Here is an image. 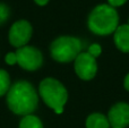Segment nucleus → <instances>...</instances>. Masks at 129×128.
<instances>
[{
    "instance_id": "nucleus-1",
    "label": "nucleus",
    "mask_w": 129,
    "mask_h": 128,
    "mask_svg": "<svg viewBox=\"0 0 129 128\" xmlns=\"http://www.w3.org/2000/svg\"><path fill=\"white\" fill-rule=\"evenodd\" d=\"M7 104L15 115H32L39 104L38 92L29 82L18 81L10 86L7 93Z\"/></svg>"
},
{
    "instance_id": "nucleus-2",
    "label": "nucleus",
    "mask_w": 129,
    "mask_h": 128,
    "mask_svg": "<svg viewBox=\"0 0 129 128\" xmlns=\"http://www.w3.org/2000/svg\"><path fill=\"white\" fill-rule=\"evenodd\" d=\"M119 15L116 8L102 4L96 6L87 18V26L96 35H110L119 26Z\"/></svg>"
},
{
    "instance_id": "nucleus-3",
    "label": "nucleus",
    "mask_w": 129,
    "mask_h": 128,
    "mask_svg": "<svg viewBox=\"0 0 129 128\" xmlns=\"http://www.w3.org/2000/svg\"><path fill=\"white\" fill-rule=\"evenodd\" d=\"M39 93L44 103L53 109L56 113L63 112V106L68 100V92L58 79L48 77L39 85Z\"/></svg>"
},
{
    "instance_id": "nucleus-4",
    "label": "nucleus",
    "mask_w": 129,
    "mask_h": 128,
    "mask_svg": "<svg viewBox=\"0 0 129 128\" xmlns=\"http://www.w3.org/2000/svg\"><path fill=\"white\" fill-rule=\"evenodd\" d=\"M82 41L75 36H59L50 45V53L56 61L67 63L74 61L82 52Z\"/></svg>"
},
{
    "instance_id": "nucleus-5",
    "label": "nucleus",
    "mask_w": 129,
    "mask_h": 128,
    "mask_svg": "<svg viewBox=\"0 0 129 128\" xmlns=\"http://www.w3.org/2000/svg\"><path fill=\"white\" fill-rule=\"evenodd\" d=\"M17 57V63L25 70L34 72L43 65V56L39 49L31 45H25L15 52Z\"/></svg>"
},
{
    "instance_id": "nucleus-6",
    "label": "nucleus",
    "mask_w": 129,
    "mask_h": 128,
    "mask_svg": "<svg viewBox=\"0 0 129 128\" xmlns=\"http://www.w3.org/2000/svg\"><path fill=\"white\" fill-rule=\"evenodd\" d=\"M32 33H33V28H32L31 23L25 19L17 20L11 25L9 29V42L13 47L19 49L27 45L32 38Z\"/></svg>"
},
{
    "instance_id": "nucleus-7",
    "label": "nucleus",
    "mask_w": 129,
    "mask_h": 128,
    "mask_svg": "<svg viewBox=\"0 0 129 128\" xmlns=\"http://www.w3.org/2000/svg\"><path fill=\"white\" fill-rule=\"evenodd\" d=\"M75 72L77 76L83 81H91L94 78L98 72V63H96V58L92 57L87 52H80L75 59Z\"/></svg>"
},
{
    "instance_id": "nucleus-8",
    "label": "nucleus",
    "mask_w": 129,
    "mask_h": 128,
    "mask_svg": "<svg viewBox=\"0 0 129 128\" xmlns=\"http://www.w3.org/2000/svg\"><path fill=\"white\" fill-rule=\"evenodd\" d=\"M110 126L116 128H126L129 126V104L125 102L116 103L108 113Z\"/></svg>"
},
{
    "instance_id": "nucleus-9",
    "label": "nucleus",
    "mask_w": 129,
    "mask_h": 128,
    "mask_svg": "<svg viewBox=\"0 0 129 128\" xmlns=\"http://www.w3.org/2000/svg\"><path fill=\"white\" fill-rule=\"evenodd\" d=\"M116 47L120 50L121 52L129 53V25H120L117 27L114 31L113 36Z\"/></svg>"
},
{
    "instance_id": "nucleus-10",
    "label": "nucleus",
    "mask_w": 129,
    "mask_h": 128,
    "mask_svg": "<svg viewBox=\"0 0 129 128\" xmlns=\"http://www.w3.org/2000/svg\"><path fill=\"white\" fill-rule=\"evenodd\" d=\"M86 128H110V122L102 113H92L86 119Z\"/></svg>"
},
{
    "instance_id": "nucleus-11",
    "label": "nucleus",
    "mask_w": 129,
    "mask_h": 128,
    "mask_svg": "<svg viewBox=\"0 0 129 128\" xmlns=\"http://www.w3.org/2000/svg\"><path fill=\"white\" fill-rule=\"evenodd\" d=\"M19 128H43V124L40 118L33 115H27L22 118Z\"/></svg>"
},
{
    "instance_id": "nucleus-12",
    "label": "nucleus",
    "mask_w": 129,
    "mask_h": 128,
    "mask_svg": "<svg viewBox=\"0 0 129 128\" xmlns=\"http://www.w3.org/2000/svg\"><path fill=\"white\" fill-rule=\"evenodd\" d=\"M10 88V76L5 69H0V97L7 94Z\"/></svg>"
},
{
    "instance_id": "nucleus-13",
    "label": "nucleus",
    "mask_w": 129,
    "mask_h": 128,
    "mask_svg": "<svg viewBox=\"0 0 129 128\" xmlns=\"http://www.w3.org/2000/svg\"><path fill=\"white\" fill-rule=\"evenodd\" d=\"M10 16V9L7 5L0 2V25L5 24Z\"/></svg>"
},
{
    "instance_id": "nucleus-14",
    "label": "nucleus",
    "mask_w": 129,
    "mask_h": 128,
    "mask_svg": "<svg viewBox=\"0 0 129 128\" xmlns=\"http://www.w3.org/2000/svg\"><path fill=\"white\" fill-rule=\"evenodd\" d=\"M101 52H102V48H101V45L98 44V43L91 44L88 48V50H87V53H89L92 57H94V58L100 56Z\"/></svg>"
},
{
    "instance_id": "nucleus-15",
    "label": "nucleus",
    "mask_w": 129,
    "mask_h": 128,
    "mask_svg": "<svg viewBox=\"0 0 129 128\" xmlns=\"http://www.w3.org/2000/svg\"><path fill=\"white\" fill-rule=\"evenodd\" d=\"M5 60H6V62L8 63V65H10V66L15 65V63L17 62V57H16V53L15 52H9V53H7L6 57H5Z\"/></svg>"
},
{
    "instance_id": "nucleus-16",
    "label": "nucleus",
    "mask_w": 129,
    "mask_h": 128,
    "mask_svg": "<svg viewBox=\"0 0 129 128\" xmlns=\"http://www.w3.org/2000/svg\"><path fill=\"white\" fill-rule=\"evenodd\" d=\"M108 2L111 7H113V8H116V7H120L122 6V5H125L126 2H127V0H108Z\"/></svg>"
},
{
    "instance_id": "nucleus-17",
    "label": "nucleus",
    "mask_w": 129,
    "mask_h": 128,
    "mask_svg": "<svg viewBox=\"0 0 129 128\" xmlns=\"http://www.w3.org/2000/svg\"><path fill=\"white\" fill-rule=\"evenodd\" d=\"M123 86H125V88L129 92V74L125 77V81H123Z\"/></svg>"
},
{
    "instance_id": "nucleus-18",
    "label": "nucleus",
    "mask_w": 129,
    "mask_h": 128,
    "mask_svg": "<svg viewBox=\"0 0 129 128\" xmlns=\"http://www.w3.org/2000/svg\"><path fill=\"white\" fill-rule=\"evenodd\" d=\"M35 1L36 5H39V6H45V5L49 2V0H34Z\"/></svg>"
},
{
    "instance_id": "nucleus-19",
    "label": "nucleus",
    "mask_w": 129,
    "mask_h": 128,
    "mask_svg": "<svg viewBox=\"0 0 129 128\" xmlns=\"http://www.w3.org/2000/svg\"><path fill=\"white\" fill-rule=\"evenodd\" d=\"M128 25H129V19H128Z\"/></svg>"
},
{
    "instance_id": "nucleus-20",
    "label": "nucleus",
    "mask_w": 129,
    "mask_h": 128,
    "mask_svg": "<svg viewBox=\"0 0 129 128\" xmlns=\"http://www.w3.org/2000/svg\"><path fill=\"white\" fill-rule=\"evenodd\" d=\"M112 128H116V127H112Z\"/></svg>"
}]
</instances>
